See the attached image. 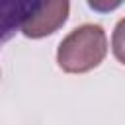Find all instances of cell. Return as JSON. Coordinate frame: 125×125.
I'll use <instances>...</instances> for the list:
<instances>
[{"label":"cell","instance_id":"obj_4","mask_svg":"<svg viewBox=\"0 0 125 125\" xmlns=\"http://www.w3.org/2000/svg\"><path fill=\"white\" fill-rule=\"evenodd\" d=\"M111 51H113V57L121 64H125V18L113 29V35H111Z\"/></svg>","mask_w":125,"mask_h":125},{"label":"cell","instance_id":"obj_1","mask_svg":"<svg viewBox=\"0 0 125 125\" xmlns=\"http://www.w3.org/2000/svg\"><path fill=\"white\" fill-rule=\"evenodd\" d=\"M107 53V39L100 25L86 23L70 31L59 45L57 61L64 72H88L96 68Z\"/></svg>","mask_w":125,"mask_h":125},{"label":"cell","instance_id":"obj_5","mask_svg":"<svg viewBox=\"0 0 125 125\" xmlns=\"http://www.w3.org/2000/svg\"><path fill=\"white\" fill-rule=\"evenodd\" d=\"M123 0H88V6L98 14H109L115 8H119Z\"/></svg>","mask_w":125,"mask_h":125},{"label":"cell","instance_id":"obj_3","mask_svg":"<svg viewBox=\"0 0 125 125\" xmlns=\"http://www.w3.org/2000/svg\"><path fill=\"white\" fill-rule=\"evenodd\" d=\"M66 18H68V0H47L45 6L23 23L21 33L31 39L51 35L66 21Z\"/></svg>","mask_w":125,"mask_h":125},{"label":"cell","instance_id":"obj_2","mask_svg":"<svg viewBox=\"0 0 125 125\" xmlns=\"http://www.w3.org/2000/svg\"><path fill=\"white\" fill-rule=\"evenodd\" d=\"M47 0H0V47L8 43L23 23L35 16Z\"/></svg>","mask_w":125,"mask_h":125}]
</instances>
